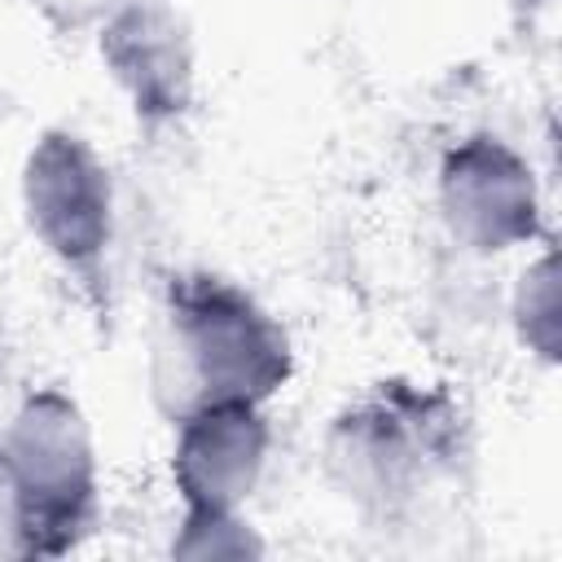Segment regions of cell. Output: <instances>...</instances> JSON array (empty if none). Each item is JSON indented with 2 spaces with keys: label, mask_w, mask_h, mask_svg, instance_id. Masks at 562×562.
<instances>
[{
  "label": "cell",
  "mask_w": 562,
  "mask_h": 562,
  "mask_svg": "<svg viewBox=\"0 0 562 562\" xmlns=\"http://www.w3.org/2000/svg\"><path fill=\"white\" fill-rule=\"evenodd\" d=\"M285 378L290 342L250 294L220 277L171 281L154 391L176 422L206 404H259Z\"/></svg>",
  "instance_id": "cell-1"
},
{
  "label": "cell",
  "mask_w": 562,
  "mask_h": 562,
  "mask_svg": "<svg viewBox=\"0 0 562 562\" xmlns=\"http://www.w3.org/2000/svg\"><path fill=\"white\" fill-rule=\"evenodd\" d=\"M92 439L79 408L57 391L31 395L0 443L4 549L61 553L92 514Z\"/></svg>",
  "instance_id": "cell-2"
},
{
  "label": "cell",
  "mask_w": 562,
  "mask_h": 562,
  "mask_svg": "<svg viewBox=\"0 0 562 562\" xmlns=\"http://www.w3.org/2000/svg\"><path fill=\"white\" fill-rule=\"evenodd\" d=\"M101 53L145 119H167L189 101V44L167 9L158 4L123 9L105 26Z\"/></svg>",
  "instance_id": "cell-7"
},
{
  "label": "cell",
  "mask_w": 562,
  "mask_h": 562,
  "mask_svg": "<svg viewBox=\"0 0 562 562\" xmlns=\"http://www.w3.org/2000/svg\"><path fill=\"white\" fill-rule=\"evenodd\" d=\"M514 312H518L522 342H527L540 360H553V356H558V255H553V250H544V255L522 272Z\"/></svg>",
  "instance_id": "cell-8"
},
{
  "label": "cell",
  "mask_w": 562,
  "mask_h": 562,
  "mask_svg": "<svg viewBox=\"0 0 562 562\" xmlns=\"http://www.w3.org/2000/svg\"><path fill=\"white\" fill-rule=\"evenodd\" d=\"M457 452V413L443 395L391 386L351 408L329 435L338 483L364 505H395Z\"/></svg>",
  "instance_id": "cell-3"
},
{
  "label": "cell",
  "mask_w": 562,
  "mask_h": 562,
  "mask_svg": "<svg viewBox=\"0 0 562 562\" xmlns=\"http://www.w3.org/2000/svg\"><path fill=\"white\" fill-rule=\"evenodd\" d=\"M22 198L35 237L70 268H92L110 241V176L97 154L70 136L48 132L26 158Z\"/></svg>",
  "instance_id": "cell-4"
},
{
  "label": "cell",
  "mask_w": 562,
  "mask_h": 562,
  "mask_svg": "<svg viewBox=\"0 0 562 562\" xmlns=\"http://www.w3.org/2000/svg\"><path fill=\"white\" fill-rule=\"evenodd\" d=\"M439 202L452 237L470 250H509L540 224L531 167L496 136H470L443 158Z\"/></svg>",
  "instance_id": "cell-5"
},
{
  "label": "cell",
  "mask_w": 562,
  "mask_h": 562,
  "mask_svg": "<svg viewBox=\"0 0 562 562\" xmlns=\"http://www.w3.org/2000/svg\"><path fill=\"white\" fill-rule=\"evenodd\" d=\"M263 452L268 422L259 404H206L184 413L171 474L189 514H233L250 496Z\"/></svg>",
  "instance_id": "cell-6"
}]
</instances>
